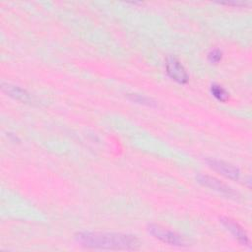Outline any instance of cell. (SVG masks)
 Segmentation results:
<instances>
[{
	"label": "cell",
	"mask_w": 252,
	"mask_h": 252,
	"mask_svg": "<svg viewBox=\"0 0 252 252\" xmlns=\"http://www.w3.org/2000/svg\"><path fill=\"white\" fill-rule=\"evenodd\" d=\"M128 98L131 101H134V102L139 103V104H143V105H147V106H155L156 105V102L152 98L147 97V96L142 95V94H128Z\"/></svg>",
	"instance_id": "cell-9"
},
{
	"label": "cell",
	"mask_w": 252,
	"mask_h": 252,
	"mask_svg": "<svg viewBox=\"0 0 252 252\" xmlns=\"http://www.w3.org/2000/svg\"><path fill=\"white\" fill-rule=\"evenodd\" d=\"M147 230L149 234H151L153 237L167 243L169 245L173 246H185L186 240L178 233L171 231L159 224L157 223H150L147 226Z\"/></svg>",
	"instance_id": "cell-2"
},
{
	"label": "cell",
	"mask_w": 252,
	"mask_h": 252,
	"mask_svg": "<svg viewBox=\"0 0 252 252\" xmlns=\"http://www.w3.org/2000/svg\"><path fill=\"white\" fill-rule=\"evenodd\" d=\"M166 73L173 81L179 84H186L189 80L188 73L181 62L174 56H168L165 61Z\"/></svg>",
	"instance_id": "cell-4"
},
{
	"label": "cell",
	"mask_w": 252,
	"mask_h": 252,
	"mask_svg": "<svg viewBox=\"0 0 252 252\" xmlns=\"http://www.w3.org/2000/svg\"><path fill=\"white\" fill-rule=\"evenodd\" d=\"M196 179L200 184L209 187L212 190H215L224 196H227L229 198H237V193L230 186L220 181L216 177L207 174H199L196 176Z\"/></svg>",
	"instance_id": "cell-3"
},
{
	"label": "cell",
	"mask_w": 252,
	"mask_h": 252,
	"mask_svg": "<svg viewBox=\"0 0 252 252\" xmlns=\"http://www.w3.org/2000/svg\"><path fill=\"white\" fill-rule=\"evenodd\" d=\"M220 223L225 227L226 230H228L231 235L243 246H249L250 245V240L245 232V230L242 228V226L239 225L235 220H233L230 218L227 217H220Z\"/></svg>",
	"instance_id": "cell-5"
},
{
	"label": "cell",
	"mask_w": 252,
	"mask_h": 252,
	"mask_svg": "<svg viewBox=\"0 0 252 252\" xmlns=\"http://www.w3.org/2000/svg\"><path fill=\"white\" fill-rule=\"evenodd\" d=\"M221 59H222V52L219 48H214L210 50V52L208 53V60L213 64L219 63Z\"/></svg>",
	"instance_id": "cell-10"
},
{
	"label": "cell",
	"mask_w": 252,
	"mask_h": 252,
	"mask_svg": "<svg viewBox=\"0 0 252 252\" xmlns=\"http://www.w3.org/2000/svg\"><path fill=\"white\" fill-rule=\"evenodd\" d=\"M206 162L210 167H212L213 169H215L216 171L220 172V174L227 178L237 180L240 176V170L231 163L216 158H207Z\"/></svg>",
	"instance_id": "cell-6"
},
{
	"label": "cell",
	"mask_w": 252,
	"mask_h": 252,
	"mask_svg": "<svg viewBox=\"0 0 252 252\" xmlns=\"http://www.w3.org/2000/svg\"><path fill=\"white\" fill-rule=\"evenodd\" d=\"M1 90L9 96H11L12 98L19 100V101H23V102H27L31 100V95L30 94L23 88L10 84V83H5L2 82L1 83Z\"/></svg>",
	"instance_id": "cell-7"
},
{
	"label": "cell",
	"mask_w": 252,
	"mask_h": 252,
	"mask_svg": "<svg viewBox=\"0 0 252 252\" xmlns=\"http://www.w3.org/2000/svg\"><path fill=\"white\" fill-rule=\"evenodd\" d=\"M75 238L80 245L87 248L133 250L139 246L137 237L126 233L82 231L78 232Z\"/></svg>",
	"instance_id": "cell-1"
},
{
	"label": "cell",
	"mask_w": 252,
	"mask_h": 252,
	"mask_svg": "<svg viewBox=\"0 0 252 252\" xmlns=\"http://www.w3.org/2000/svg\"><path fill=\"white\" fill-rule=\"evenodd\" d=\"M210 92L212 95L220 102H226L229 99V93L219 84H212L210 87Z\"/></svg>",
	"instance_id": "cell-8"
}]
</instances>
